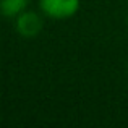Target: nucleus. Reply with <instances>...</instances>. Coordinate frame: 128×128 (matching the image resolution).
Returning a JSON list of instances; mask_svg holds the SVG:
<instances>
[{
    "label": "nucleus",
    "instance_id": "3",
    "mask_svg": "<svg viewBox=\"0 0 128 128\" xmlns=\"http://www.w3.org/2000/svg\"><path fill=\"white\" fill-rule=\"evenodd\" d=\"M29 0H0V13L6 18H16L28 8Z\"/></svg>",
    "mask_w": 128,
    "mask_h": 128
},
{
    "label": "nucleus",
    "instance_id": "1",
    "mask_svg": "<svg viewBox=\"0 0 128 128\" xmlns=\"http://www.w3.org/2000/svg\"><path fill=\"white\" fill-rule=\"evenodd\" d=\"M81 0H39L41 12L54 20H68L80 10Z\"/></svg>",
    "mask_w": 128,
    "mask_h": 128
},
{
    "label": "nucleus",
    "instance_id": "2",
    "mask_svg": "<svg viewBox=\"0 0 128 128\" xmlns=\"http://www.w3.org/2000/svg\"><path fill=\"white\" fill-rule=\"evenodd\" d=\"M44 21L41 15L31 10H24L23 13H20L15 18V29L21 38L32 39L42 31Z\"/></svg>",
    "mask_w": 128,
    "mask_h": 128
}]
</instances>
